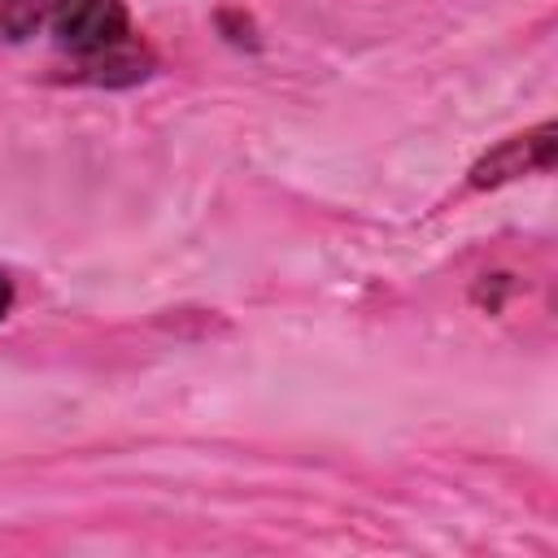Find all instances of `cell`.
I'll return each mask as SVG.
<instances>
[{
    "label": "cell",
    "instance_id": "1",
    "mask_svg": "<svg viewBox=\"0 0 558 558\" xmlns=\"http://www.w3.org/2000/svg\"><path fill=\"white\" fill-rule=\"evenodd\" d=\"M52 31L61 48L78 52L83 61H96L126 44V9L122 0H57Z\"/></svg>",
    "mask_w": 558,
    "mask_h": 558
},
{
    "label": "cell",
    "instance_id": "2",
    "mask_svg": "<svg viewBox=\"0 0 558 558\" xmlns=\"http://www.w3.org/2000/svg\"><path fill=\"white\" fill-rule=\"evenodd\" d=\"M554 122L527 131V135H514L506 140L501 148H493L488 157L475 161L471 170V187H497V183H510L519 174H532V170H554V153H558V140H554Z\"/></svg>",
    "mask_w": 558,
    "mask_h": 558
},
{
    "label": "cell",
    "instance_id": "3",
    "mask_svg": "<svg viewBox=\"0 0 558 558\" xmlns=\"http://www.w3.org/2000/svg\"><path fill=\"white\" fill-rule=\"evenodd\" d=\"M48 0H0V39H26L39 17H44Z\"/></svg>",
    "mask_w": 558,
    "mask_h": 558
},
{
    "label": "cell",
    "instance_id": "4",
    "mask_svg": "<svg viewBox=\"0 0 558 558\" xmlns=\"http://www.w3.org/2000/svg\"><path fill=\"white\" fill-rule=\"evenodd\" d=\"M9 305H13V283H9V279L0 275V318L9 314Z\"/></svg>",
    "mask_w": 558,
    "mask_h": 558
}]
</instances>
